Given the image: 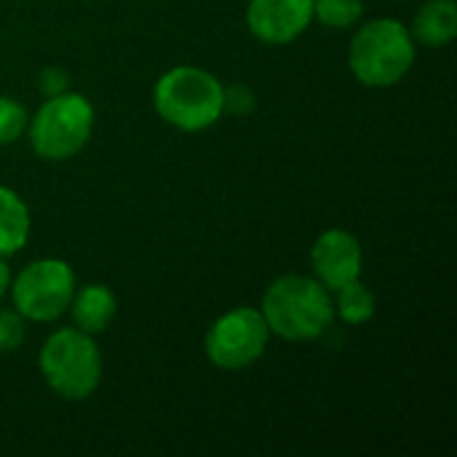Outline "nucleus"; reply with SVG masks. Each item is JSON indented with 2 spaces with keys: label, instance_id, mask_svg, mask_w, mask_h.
<instances>
[{
  "label": "nucleus",
  "instance_id": "7ed1b4c3",
  "mask_svg": "<svg viewBox=\"0 0 457 457\" xmlns=\"http://www.w3.org/2000/svg\"><path fill=\"white\" fill-rule=\"evenodd\" d=\"M351 72L372 88L399 83L415 62L412 32L396 19L367 21L351 40Z\"/></svg>",
  "mask_w": 457,
  "mask_h": 457
},
{
  "label": "nucleus",
  "instance_id": "f03ea898",
  "mask_svg": "<svg viewBox=\"0 0 457 457\" xmlns=\"http://www.w3.org/2000/svg\"><path fill=\"white\" fill-rule=\"evenodd\" d=\"M158 115L182 131H204L214 126L225 112L222 83L193 64H179L161 75L153 91Z\"/></svg>",
  "mask_w": 457,
  "mask_h": 457
},
{
  "label": "nucleus",
  "instance_id": "9d476101",
  "mask_svg": "<svg viewBox=\"0 0 457 457\" xmlns=\"http://www.w3.org/2000/svg\"><path fill=\"white\" fill-rule=\"evenodd\" d=\"M70 311H72L75 329H80L86 335H99L115 319L118 300L104 284H88L83 289H75Z\"/></svg>",
  "mask_w": 457,
  "mask_h": 457
},
{
  "label": "nucleus",
  "instance_id": "9b49d317",
  "mask_svg": "<svg viewBox=\"0 0 457 457\" xmlns=\"http://www.w3.org/2000/svg\"><path fill=\"white\" fill-rule=\"evenodd\" d=\"M426 46H447L457 35V3L455 0H428L415 13L412 29Z\"/></svg>",
  "mask_w": 457,
  "mask_h": 457
},
{
  "label": "nucleus",
  "instance_id": "ddd939ff",
  "mask_svg": "<svg viewBox=\"0 0 457 457\" xmlns=\"http://www.w3.org/2000/svg\"><path fill=\"white\" fill-rule=\"evenodd\" d=\"M378 303L375 295L361 284V278L345 284L337 289V303H335V313L345 321V324H364L375 316Z\"/></svg>",
  "mask_w": 457,
  "mask_h": 457
},
{
  "label": "nucleus",
  "instance_id": "f8f14e48",
  "mask_svg": "<svg viewBox=\"0 0 457 457\" xmlns=\"http://www.w3.org/2000/svg\"><path fill=\"white\" fill-rule=\"evenodd\" d=\"M29 238V209L8 187L0 185V257L16 254Z\"/></svg>",
  "mask_w": 457,
  "mask_h": 457
},
{
  "label": "nucleus",
  "instance_id": "0eeeda50",
  "mask_svg": "<svg viewBox=\"0 0 457 457\" xmlns=\"http://www.w3.org/2000/svg\"><path fill=\"white\" fill-rule=\"evenodd\" d=\"M270 329L257 308H233L206 332V356L220 370H244L268 348Z\"/></svg>",
  "mask_w": 457,
  "mask_h": 457
},
{
  "label": "nucleus",
  "instance_id": "dca6fc26",
  "mask_svg": "<svg viewBox=\"0 0 457 457\" xmlns=\"http://www.w3.org/2000/svg\"><path fill=\"white\" fill-rule=\"evenodd\" d=\"M24 340V319L16 311H0V356L13 353Z\"/></svg>",
  "mask_w": 457,
  "mask_h": 457
},
{
  "label": "nucleus",
  "instance_id": "2eb2a0df",
  "mask_svg": "<svg viewBox=\"0 0 457 457\" xmlns=\"http://www.w3.org/2000/svg\"><path fill=\"white\" fill-rule=\"evenodd\" d=\"M24 131H27V110L13 99L0 96V145L16 142Z\"/></svg>",
  "mask_w": 457,
  "mask_h": 457
},
{
  "label": "nucleus",
  "instance_id": "6e6552de",
  "mask_svg": "<svg viewBox=\"0 0 457 457\" xmlns=\"http://www.w3.org/2000/svg\"><path fill=\"white\" fill-rule=\"evenodd\" d=\"M313 21V0H249L246 24L254 37L284 46L300 37Z\"/></svg>",
  "mask_w": 457,
  "mask_h": 457
},
{
  "label": "nucleus",
  "instance_id": "1a4fd4ad",
  "mask_svg": "<svg viewBox=\"0 0 457 457\" xmlns=\"http://www.w3.org/2000/svg\"><path fill=\"white\" fill-rule=\"evenodd\" d=\"M361 244L348 230H324L311 249L316 281L329 292L356 281L361 276Z\"/></svg>",
  "mask_w": 457,
  "mask_h": 457
},
{
  "label": "nucleus",
  "instance_id": "f3484780",
  "mask_svg": "<svg viewBox=\"0 0 457 457\" xmlns=\"http://www.w3.org/2000/svg\"><path fill=\"white\" fill-rule=\"evenodd\" d=\"M40 88H43V94H48V96H56V94L67 91V75H64V70L46 67V70L40 72Z\"/></svg>",
  "mask_w": 457,
  "mask_h": 457
},
{
  "label": "nucleus",
  "instance_id": "a211bd4d",
  "mask_svg": "<svg viewBox=\"0 0 457 457\" xmlns=\"http://www.w3.org/2000/svg\"><path fill=\"white\" fill-rule=\"evenodd\" d=\"M8 287H11V270H8V265L3 262V257H0V300H3V295L8 292Z\"/></svg>",
  "mask_w": 457,
  "mask_h": 457
},
{
  "label": "nucleus",
  "instance_id": "39448f33",
  "mask_svg": "<svg viewBox=\"0 0 457 457\" xmlns=\"http://www.w3.org/2000/svg\"><path fill=\"white\" fill-rule=\"evenodd\" d=\"M94 131V107L86 96L62 91L48 96L29 123L32 150L46 161H67L80 153Z\"/></svg>",
  "mask_w": 457,
  "mask_h": 457
},
{
  "label": "nucleus",
  "instance_id": "4468645a",
  "mask_svg": "<svg viewBox=\"0 0 457 457\" xmlns=\"http://www.w3.org/2000/svg\"><path fill=\"white\" fill-rule=\"evenodd\" d=\"M364 13V0H313V19L327 27H353Z\"/></svg>",
  "mask_w": 457,
  "mask_h": 457
},
{
  "label": "nucleus",
  "instance_id": "423d86ee",
  "mask_svg": "<svg viewBox=\"0 0 457 457\" xmlns=\"http://www.w3.org/2000/svg\"><path fill=\"white\" fill-rule=\"evenodd\" d=\"M75 295V273L64 260L46 257L29 262L13 281L11 297L21 319L29 321H54L59 319Z\"/></svg>",
  "mask_w": 457,
  "mask_h": 457
},
{
  "label": "nucleus",
  "instance_id": "20e7f679",
  "mask_svg": "<svg viewBox=\"0 0 457 457\" xmlns=\"http://www.w3.org/2000/svg\"><path fill=\"white\" fill-rule=\"evenodd\" d=\"M40 372L54 394L70 402L88 399L102 380V353L94 335L59 329L40 348Z\"/></svg>",
  "mask_w": 457,
  "mask_h": 457
},
{
  "label": "nucleus",
  "instance_id": "f257e3e1",
  "mask_svg": "<svg viewBox=\"0 0 457 457\" xmlns=\"http://www.w3.org/2000/svg\"><path fill=\"white\" fill-rule=\"evenodd\" d=\"M332 292L308 276H281L262 295V319L268 329L289 343H305L327 335L335 321Z\"/></svg>",
  "mask_w": 457,
  "mask_h": 457
}]
</instances>
